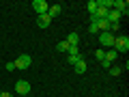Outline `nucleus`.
Here are the masks:
<instances>
[{
	"instance_id": "nucleus-1",
	"label": "nucleus",
	"mask_w": 129,
	"mask_h": 97,
	"mask_svg": "<svg viewBox=\"0 0 129 97\" xmlns=\"http://www.w3.org/2000/svg\"><path fill=\"white\" fill-rule=\"evenodd\" d=\"M114 50H116V54H125V52L129 50V37L127 35L114 37Z\"/></svg>"
},
{
	"instance_id": "nucleus-2",
	"label": "nucleus",
	"mask_w": 129,
	"mask_h": 97,
	"mask_svg": "<svg viewBox=\"0 0 129 97\" xmlns=\"http://www.w3.org/2000/svg\"><path fill=\"white\" fill-rule=\"evenodd\" d=\"M99 43L101 47H114V32H99Z\"/></svg>"
},
{
	"instance_id": "nucleus-3",
	"label": "nucleus",
	"mask_w": 129,
	"mask_h": 97,
	"mask_svg": "<svg viewBox=\"0 0 129 97\" xmlns=\"http://www.w3.org/2000/svg\"><path fill=\"white\" fill-rule=\"evenodd\" d=\"M32 9L37 11V15H45L47 9H50V5H47L45 0H32Z\"/></svg>"
},
{
	"instance_id": "nucleus-4",
	"label": "nucleus",
	"mask_w": 129,
	"mask_h": 97,
	"mask_svg": "<svg viewBox=\"0 0 129 97\" xmlns=\"http://www.w3.org/2000/svg\"><path fill=\"white\" fill-rule=\"evenodd\" d=\"M30 63H32L30 56H28V54H22L17 60H15V69H28V67H30Z\"/></svg>"
},
{
	"instance_id": "nucleus-5",
	"label": "nucleus",
	"mask_w": 129,
	"mask_h": 97,
	"mask_svg": "<svg viewBox=\"0 0 129 97\" xmlns=\"http://www.w3.org/2000/svg\"><path fill=\"white\" fill-rule=\"evenodd\" d=\"M112 9L118 11L120 15H127L129 13V5L125 2V0H114V2H112Z\"/></svg>"
},
{
	"instance_id": "nucleus-6",
	"label": "nucleus",
	"mask_w": 129,
	"mask_h": 97,
	"mask_svg": "<svg viewBox=\"0 0 129 97\" xmlns=\"http://www.w3.org/2000/svg\"><path fill=\"white\" fill-rule=\"evenodd\" d=\"M15 93H19V95H28V93H30V84H28L26 80H17V82H15Z\"/></svg>"
},
{
	"instance_id": "nucleus-7",
	"label": "nucleus",
	"mask_w": 129,
	"mask_h": 97,
	"mask_svg": "<svg viewBox=\"0 0 129 97\" xmlns=\"http://www.w3.org/2000/svg\"><path fill=\"white\" fill-rule=\"evenodd\" d=\"M60 11H62V5H50V9H47V15H50V19L58 17Z\"/></svg>"
},
{
	"instance_id": "nucleus-8",
	"label": "nucleus",
	"mask_w": 129,
	"mask_h": 97,
	"mask_svg": "<svg viewBox=\"0 0 129 97\" xmlns=\"http://www.w3.org/2000/svg\"><path fill=\"white\" fill-rule=\"evenodd\" d=\"M64 41L69 43V45H78V43H80V35H78V32H69Z\"/></svg>"
},
{
	"instance_id": "nucleus-9",
	"label": "nucleus",
	"mask_w": 129,
	"mask_h": 97,
	"mask_svg": "<svg viewBox=\"0 0 129 97\" xmlns=\"http://www.w3.org/2000/svg\"><path fill=\"white\" fill-rule=\"evenodd\" d=\"M86 67H88V65H86V60H84V58H80L78 63L73 65V69H75V74H84V71H86Z\"/></svg>"
},
{
	"instance_id": "nucleus-10",
	"label": "nucleus",
	"mask_w": 129,
	"mask_h": 97,
	"mask_svg": "<svg viewBox=\"0 0 129 97\" xmlns=\"http://www.w3.org/2000/svg\"><path fill=\"white\" fill-rule=\"evenodd\" d=\"M37 22H39V28H47V26H50V24H52V19H50V15H39V19H37Z\"/></svg>"
},
{
	"instance_id": "nucleus-11",
	"label": "nucleus",
	"mask_w": 129,
	"mask_h": 97,
	"mask_svg": "<svg viewBox=\"0 0 129 97\" xmlns=\"http://www.w3.org/2000/svg\"><path fill=\"white\" fill-rule=\"evenodd\" d=\"M116 56H118V54H116V50H114V47H110V50L106 52V56H103V58H106L108 63H114V60H116Z\"/></svg>"
},
{
	"instance_id": "nucleus-12",
	"label": "nucleus",
	"mask_w": 129,
	"mask_h": 97,
	"mask_svg": "<svg viewBox=\"0 0 129 97\" xmlns=\"http://www.w3.org/2000/svg\"><path fill=\"white\" fill-rule=\"evenodd\" d=\"M67 56H80L78 45H69V50H67Z\"/></svg>"
},
{
	"instance_id": "nucleus-13",
	"label": "nucleus",
	"mask_w": 129,
	"mask_h": 97,
	"mask_svg": "<svg viewBox=\"0 0 129 97\" xmlns=\"http://www.w3.org/2000/svg\"><path fill=\"white\" fill-rule=\"evenodd\" d=\"M56 50H58V52H64V54H67V50H69V43H67V41H60L58 45H56Z\"/></svg>"
},
{
	"instance_id": "nucleus-14",
	"label": "nucleus",
	"mask_w": 129,
	"mask_h": 97,
	"mask_svg": "<svg viewBox=\"0 0 129 97\" xmlns=\"http://www.w3.org/2000/svg\"><path fill=\"white\" fill-rule=\"evenodd\" d=\"M86 7H88V13L92 15V13L97 11V0H88V5H86Z\"/></svg>"
},
{
	"instance_id": "nucleus-15",
	"label": "nucleus",
	"mask_w": 129,
	"mask_h": 97,
	"mask_svg": "<svg viewBox=\"0 0 129 97\" xmlns=\"http://www.w3.org/2000/svg\"><path fill=\"white\" fill-rule=\"evenodd\" d=\"M120 74H123V67H116V65L110 67V76H120Z\"/></svg>"
},
{
	"instance_id": "nucleus-16",
	"label": "nucleus",
	"mask_w": 129,
	"mask_h": 97,
	"mask_svg": "<svg viewBox=\"0 0 129 97\" xmlns=\"http://www.w3.org/2000/svg\"><path fill=\"white\" fill-rule=\"evenodd\" d=\"M88 32H90V35H99V28H97V24H95V22H90V26H88Z\"/></svg>"
},
{
	"instance_id": "nucleus-17",
	"label": "nucleus",
	"mask_w": 129,
	"mask_h": 97,
	"mask_svg": "<svg viewBox=\"0 0 129 97\" xmlns=\"http://www.w3.org/2000/svg\"><path fill=\"white\" fill-rule=\"evenodd\" d=\"M103 56H106V50H103V47H99V50L95 52V58H99V60H103Z\"/></svg>"
},
{
	"instance_id": "nucleus-18",
	"label": "nucleus",
	"mask_w": 129,
	"mask_h": 97,
	"mask_svg": "<svg viewBox=\"0 0 129 97\" xmlns=\"http://www.w3.org/2000/svg\"><path fill=\"white\" fill-rule=\"evenodd\" d=\"M80 58H82V54H80V56H67V60H69L71 65H75V63H78Z\"/></svg>"
},
{
	"instance_id": "nucleus-19",
	"label": "nucleus",
	"mask_w": 129,
	"mask_h": 97,
	"mask_svg": "<svg viewBox=\"0 0 129 97\" xmlns=\"http://www.w3.org/2000/svg\"><path fill=\"white\" fill-rule=\"evenodd\" d=\"M5 67H7V71H15V63H7Z\"/></svg>"
},
{
	"instance_id": "nucleus-20",
	"label": "nucleus",
	"mask_w": 129,
	"mask_h": 97,
	"mask_svg": "<svg viewBox=\"0 0 129 97\" xmlns=\"http://www.w3.org/2000/svg\"><path fill=\"white\" fill-rule=\"evenodd\" d=\"M0 97H13V95H11V93H7V91H5V93H0Z\"/></svg>"
},
{
	"instance_id": "nucleus-21",
	"label": "nucleus",
	"mask_w": 129,
	"mask_h": 97,
	"mask_svg": "<svg viewBox=\"0 0 129 97\" xmlns=\"http://www.w3.org/2000/svg\"><path fill=\"white\" fill-rule=\"evenodd\" d=\"M0 93H2V91H0Z\"/></svg>"
}]
</instances>
